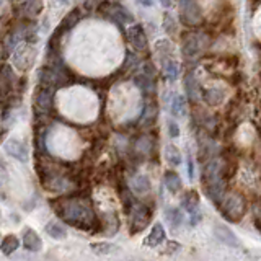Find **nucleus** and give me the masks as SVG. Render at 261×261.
<instances>
[{"label":"nucleus","mask_w":261,"mask_h":261,"mask_svg":"<svg viewBox=\"0 0 261 261\" xmlns=\"http://www.w3.org/2000/svg\"><path fill=\"white\" fill-rule=\"evenodd\" d=\"M56 212L64 222L82 230H91L98 225L96 214L91 204L84 198H64L59 199Z\"/></svg>","instance_id":"obj_1"},{"label":"nucleus","mask_w":261,"mask_h":261,"mask_svg":"<svg viewBox=\"0 0 261 261\" xmlns=\"http://www.w3.org/2000/svg\"><path fill=\"white\" fill-rule=\"evenodd\" d=\"M221 212L229 222H240L247 214V199L240 193L225 194L221 201Z\"/></svg>","instance_id":"obj_2"},{"label":"nucleus","mask_w":261,"mask_h":261,"mask_svg":"<svg viewBox=\"0 0 261 261\" xmlns=\"http://www.w3.org/2000/svg\"><path fill=\"white\" fill-rule=\"evenodd\" d=\"M127 212H129L131 233H139L149 225L150 217H152V211L145 206V204L134 203L129 209H127Z\"/></svg>","instance_id":"obj_3"},{"label":"nucleus","mask_w":261,"mask_h":261,"mask_svg":"<svg viewBox=\"0 0 261 261\" xmlns=\"http://www.w3.org/2000/svg\"><path fill=\"white\" fill-rule=\"evenodd\" d=\"M180 7V18L186 25H198L203 22V8L199 7L196 0H178Z\"/></svg>","instance_id":"obj_4"},{"label":"nucleus","mask_w":261,"mask_h":261,"mask_svg":"<svg viewBox=\"0 0 261 261\" xmlns=\"http://www.w3.org/2000/svg\"><path fill=\"white\" fill-rule=\"evenodd\" d=\"M126 36H127V41L131 43L132 48H136L137 51H145L147 46H149L144 27L139 23H132L131 27L126 29Z\"/></svg>","instance_id":"obj_5"},{"label":"nucleus","mask_w":261,"mask_h":261,"mask_svg":"<svg viewBox=\"0 0 261 261\" xmlns=\"http://www.w3.org/2000/svg\"><path fill=\"white\" fill-rule=\"evenodd\" d=\"M3 150L7 152L10 157H13L15 160H18V162L27 163L28 158H29L28 147L25 145L22 141H18V139H8L3 144Z\"/></svg>","instance_id":"obj_6"},{"label":"nucleus","mask_w":261,"mask_h":261,"mask_svg":"<svg viewBox=\"0 0 261 261\" xmlns=\"http://www.w3.org/2000/svg\"><path fill=\"white\" fill-rule=\"evenodd\" d=\"M204 49V39L199 34H189V36L183 41L181 46V53L185 54V58L194 59L196 56L201 54V51Z\"/></svg>","instance_id":"obj_7"},{"label":"nucleus","mask_w":261,"mask_h":261,"mask_svg":"<svg viewBox=\"0 0 261 261\" xmlns=\"http://www.w3.org/2000/svg\"><path fill=\"white\" fill-rule=\"evenodd\" d=\"M105 13L108 15L110 18H113L117 23H132L134 22V17L127 8H124L119 3H105Z\"/></svg>","instance_id":"obj_8"},{"label":"nucleus","mask_w":261,"mask_h":261,"mask_svg":"<svg viewBox=\"0 0 261 261\" xmlns=\"http://www.w3.org/2000/svg\"><path fill=\"white\" fill-rule=\"evenodd\" d=\"M227 98V91L222 87H211V88L203 90V100L206 101L209 106H219L224 103Z\"/></svg>","instance_id":"obj_9"},{"label":"nucleus","mask_w":261,"mask_h":261,"mask_svg":"<svg viewBox=\"0 0 261 261\" xmlns=\"http://www.w3.org/2000/svg\"><path fill=\"white\" fill-rule=\"evenodd\" d=\"M22 243L28 252H39L41 247H43V242H41L39 235L34 232L33 229H25Z\"/></svg>","instance_id":"obj_10"},{"label":"nucleus","mask_w":261,"mask_h":261,"mask_svg":"<svg viewBox=\"0 0 261 261\" xmlns=\"http://www.w3.org/2000/svg\"><path fill=\"white\" fill-rule=\"evenodd\" d=\"M51 103H53V87L41 85L36 93V106L39 110L48 111L51 108Z\"/></svg>","instance_id":"obj_11"},{"label":"nucleus","mask_w":261,"mask_h":261,"mask_svg":"<svg viewBox=\"0 0 261 261\" xmlns=\"http://www.w3.org/2000/svg\"><path fill=\"white\" fill-rule=\"evenodd\" d=\"M181 207L188 214H198L199 212V194L196 191H186L185 196L181 198Z\"/></svg>","instance_id":"obj_12"},{"label":"nucleus","mask_w":261,"mask_h":261,"mask_svg":"<svg viewBox=\"0 0 261 261\" xmlns=\"http://www.w3.org/2000/svg\"><path fill=\"white\" fill-rule=\"evenodd\" d=\"M163 183H165L167 189L172 194H178V193L181 191V188H183V183H181L180 175H178L176 172H173V170L165 172V175H163Z\"/></svg>","instance_id":"obj_13"},{"label":"nucleus","mask_w":261,"mask_h":261,"mask_svg":"<svg viewBox=\"0 0 261 261\" xmlns=\"http://www.w3.org/2000/svg\"><path fill=\"white\" fill-rule=\"evenodd\" d=\"M186 98L180 93L172 95V101H170V113L175 117H185L186 116Z\"/></svg>","instance_id":"obj_14"},{"label":"nucleus","mask_w":261,"mask_h":261,"mask_svg":"<svg viewBox=\"0 0 261 261\" xmlns=\"http://www.w3.org/2000/svg\"><path fill=\"white\" fill-rule=\"evenodd\" d=\"M214 233H216V237L221 240L222 243L229 245V247H238L237 237H235L232 230H230L229 227H225V225H216V229H214Z\"/></svg>","instance_id":"obj_15"},{"label":"nucleus","mask_w":261,"mask_h":261,"mask_svg":"<svg viewBox=\"0 0 261 261\" xmlns=\"http://www.w3.org/2000/svg\"><path fill=\"white\" fill-rule=\"evenodd\" d=\"M129 186L136 194H141L142 196V194H147L150 191V180L145 175H136L132 176Z\"/></svg>","instance_id":"obj_16"},{"label":"nucleus","mask_w":261,"mask_h":261,"mask_svg":"<svg viewBox=\"0 0 261 261\" xmlns=\"http://www.w3.org/2000/svg\"><path fill=\"white\" fill-rule=\"evenodd\" d=\"M163 240H165V229H163L162 224H155L150 230L149 237L145 238V245L147 247H158Z\"/></svg>","instance_id":"obj_17"},{"label":"nucleus","mask_w":261,"mask_h":261,"mask_svg":"<svg viewBox=\"0 0 261 261\" xmlns=\"http://www.w3.org/2000/svg\"><path fill=\"white\" fill-rule=\"evenodd\" d=\"M162 64H163V74H165L167 79L170 82L178 80V77H180V64H178L173 58L162 60Z\"/></svg>","instance_id":"obj_18"},{"label":"nucleus","mask_w":261,"mask_h":261,"mask_svg":"<svg viewBox=\"0 0 261 261\" xmlns=\"http://www.w3.org/2000/svg\"><path fill=\"white\" fill-rule=\"evenodd\" d=\"M155 53L160 56L162 60H165L168 58H173V46L168 39H160L155 43Z\"/></svg>","instance_id":"obj_19"},{"label":"nucleus","mask_w":261,"mask_h":261,"mask_svg":"<svg viewBox=\"0 0 261 261\" xmlns=\"http://www.w3.org/2000/svg\"><path fill=\"white\" fill-rule=\"evenodd\" d=\"M20 247V240L15 237V235H7V237L3 238L2 245H0V250H2L3 255H12L18 250Z\"/></svg>","instance_id":"obj_20"},{"label":"nucleus","mask_w":261,"mask_h":261,"mask_svg":"<svg viewBox=\"0 0 261 261\" xmlns=\"http://www.w3.org/2000/svg\"><path fill=\"white\" fill-rule=\"evenodd\" d=\"M165 160L170 163L172 167H178L181 163V153L178 150V147L173 144H168L165 147Z\"/></svg>","instance_id":"obj_21"},{"label":"nucleus","mask_w":261,"mask_h":261,"mask_svg":"<svg viewBox=\"0 0 261 261\" xmlns=\"http://www.w3.org/2000/svg\"><path fill=\"white\" fill-rule=\"evenodd\" d=\"M185 85H186V93H188L189 98H191V100H198V95H199V91H198V82H196V77H194L191 72L186 75Z\"/></svg>","instance_id":"obj_22"},{"label":"nucleus","mask_w":261,"mask_h":261,"mask_svg":"<svg viewBox=\"0 0 261 261\" xmlns=\"http://www.w3.org/2000/svg\"><path fill=\"white\" fill-rule=\"evenodd\" d=\"M46 232H48V235H51V237L56 238V240L65 238V235H67L65 229L59 222H49L48 227H46Z\"/></svg>","instance_id":"obj_23"},{"label":"nucleus","mask_w":261,"mask_h":261,"mask_svg":"<svg viewBox=\"0 0 261 261\" xmlns=\"http://www.w3.org/2000/svg\"><path fill=\"white\" fill-rule=\"evenodd\" d=\"M165 217L173 227H180L183 222V214L180 209H176V207H168L165 211Z\"/></svg>","instance_id":"obj_24"},{"label":"nucleus","mask_w":261,"mask_h":261,"mask_svg":"<svg viewBox=\"0 0 261 261\" xmlns=\"http://www.w3.org/2000/svg\"><path fill=\"white\" fill-rule=\"evenodd\" d=\"M136 85H139L141 90L144 91H152L153 90V82H152V75H147V74H139L134 79Z\"/></svg>","instance_id":"obj_25"},{"label":"nucleus","mask_w":261,"mask_h":261,"mask_svg":"<svg viewBox=\"0 0 261 261\" xmlns=\"http://www.w3.org/2000/svg\"><path fill=\"white\" fill-rule=\"evenodd\" d=\"M136 152L139 153V155H149L152 152V141L149 137H141V139H137Z\"/></svg>","instance_id":"obj_26"},{"label":"nucleus","mask_w":261,"mask_h":261,"mask_svg":"<svg viewBox=\"0 0 261 261\" xmlns=\"http://www.w3.org/2000/svg\"><path fill=\"white\" fill-rule=\"evenodd\" d=\"M163 29H165L167 34H175L176 33L178 25L175 22V18H173V15L165 13V17H163Z\"/></svg>","instance_id":"obj_27"},{"label":"nucleus","mask_w":261,"mask_h":261,"mask_svg":"<svg viewBox=\"0 0 261 261\" xmlns=\"http://www.w3.org/2000/svg\"><path fill=\"white\" fill-rule=\"evenodd\" d=\"M167 131H168V136L172 137V139H176V137H180V126H178V122L168 119L167 122Z\"/></svg>","instance_id":"obj_28"},{"label":"nucleus","mask_w":261,"mask_h":261,"mask_svg":"<svg viewBox=\"0 0 261 261\" xmlns=\"http://www.w3.org/2000/svg\"><path fill=\"white\" fill-rule=\"evenodd\" d=\"M91 247H93L96 253H111L113 250L116 248L115 245H111V243H95V245H91Z\"/></svg>","instance_id":"obj_29"},{"label":"nucleus","mask_w":261,"mask_h":261,"mask_svg":"<svg viewBox=\"0 0 261 261\" xmlns=\"http://www.w3.org/2000/svg\"><path fill=\"white\" fill-rule=\"evenodd\" d=\"M5 183H7V173H5V168H3V165H2V163H0V194L3 193Z\"/></svg>","instance_id":"obj_30"},{"label":"nucleus","mask_w":261,"mask_h":261,"mask_svg":"<svg viewBox=\"0 0 261 261\" xmlns=\"http://www.w3.org/2000/svg\"><path fill=\"white\" fill-rule=\"evenodd\" d=\"M137 3L141 5V7H144V8H150L153 7V5L157 3V0H136Z\"/></svg>","instance_id":"obj_31"},{"label":"nucleus","mask_w":261,"mask_h":261,"mask_svg":"<svg viewBox=\"0 0 261 261\" xmlns=\"http://www.w3.org/2000/svg\"><path fill=\"white\" fill-rule=\"evenodd\" d=\"M188 176H189V180L194 178V163H193L191 157H188Z\"/></svg>","instance_id":"obj_32"},{"label":"nucleus","mask_w":261,"mask_h":261,"mask_svg":"<svg viewBox=\"0 0 261 261\" xmlns=\"http://www.w3.org/2000/svg\"><path fill=\"white\" fill-rule=\"evenodd\" d=\"M162 5L165 8H170V5H172V0H162Z\"/></svg>","instance_id":"obj_33"},{"label":"nucleus","mask_w":261,"mask_h":261,"mask_svg":"<svg viewBox=\"0 0 261 261\" xmlns=\"http://www.w3.org/2000/svg\"><path fill=\"white\" fill-rule=\"evenodd\" d=\"M70 2V0H58V3H60V5H67Z\"/></svg>","instance_id":"obj_34"},{"label":"nucleus","mask_w":261,"mask_h":261,"mask_svg":"<svg viewBox=\"0 0 261 261\" xmlns=\"http://www.w3.org/2000/svg\"><path fill=\"white\" fill-rule=\"evenodd\" d=\"M17 2H25V0H17Z\"/></svg>","instance_id":"obj_35"}]
</instances>
